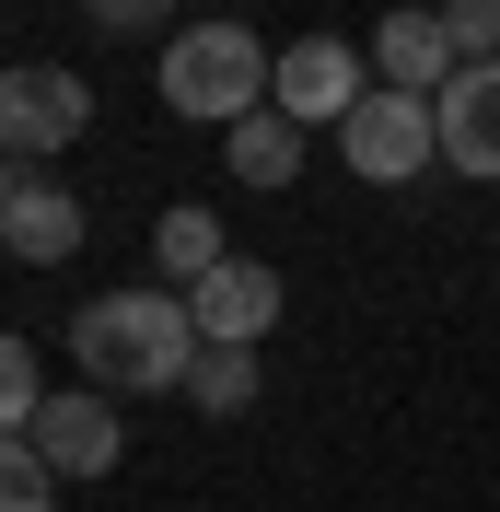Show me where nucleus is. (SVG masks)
I'll use <instances>...</instances> for the list:
<instances>
[{
    "label": "nucleus",
    "instance_id": "f257e3e1",
    "mask_svg": "<svg viewBox=\"0 0 500 512\" xmlns=\"http://www.w3.org/2000/svg\"><path fill=\"white\" fill-rule=\"evenodd\" d=\"M198 350L210 338H198L187 291H105L70 315V361L94 373V396H187Z\"/></svg>",
    "mask_w": 500,
    "mask_h": 512
},
{
    "label": "nucleus",
    "instance_id": "f03ea898",
    "mask_svg": "<svg viewBox=\"0 0 500 512\" xmlns=\"http://www.w3.org/2000/svg\"><path fill=\"white\" fill-rule=\"evenodd\" d=\"M268 47H256V24H187V35H163V105L187 128H233L268 105Z\"/></svg>",
    "mask_w": 500,
    "mask_h": 512
},
{
    "label": "nucleus",
    "instance_id": "7ed1b4c3",
    "mask_svg": "<svg viewBox=\"0 0 500 512\" xmlns=\"http://www.w3.org/2000/svg\"><path fill=\"white\" fill-rule=\"evenodd\" d=\"M338 152H349V175H361V187H407V175H431L442 163V128H431V105L419 94H361L338 117Z\"/></svg>",
    "mask_w": 500,
    "mask_h": 512
},
{
    "label": "nucleus",
    "instance_id": "20e7f679",
    "mask_svg": "<svg viewBox=\"0 0 500 512\" xmlns=\"http://www.w3.org/2000/svg\"><path fill=\"white\" fill-rule=\"evenodd\" d=\"M82 128H94V82H82V70H59V59L0 70V152L47 163V152H70Z\"/></svg>",
    "mask_w": 500,
    "mask_h": 512
},
{
    "label": "nucleus",
    "instance_id": "39448f33",
    "mask_svg": "<svg viewBox=\"0 0 500 512\" xmlns=\"http://www.w3.org/2000/svg\"><path fill=\"white\" fill-rule=\"evenodd\" d=\"M361 94H373V59H361L349 35H291L280 70H268V105H280L291 128H338Z\"/></svg>",
    "mask_w": 500,
    "mask_h": 512
},
{
    "label": "nucleus",
    "instance_id": "423d86ee",
    "mask_svg": "<svg viewBox=\"0 0 500 512\" xmlns=\"http://www.w3.org/2000/svg\"><path fill=\"white\" fill-rule=\"evenodd\" d=\"M187 315H198L210 350H256V338L280 326V268H268V256H221L210 280L187 291Z\"/></svg>",
    "mask_w": 500,
    "mask_h": 512
},
{
    "label": "nucleus",
    "instance_id": "0eeeda50",
    "mask_svg": "<svg viewBox=\"0 0 500 512\" xmlns=\"http://www.w3.org/2000/svg\"><path fill=\"white\" fill-rule=\"evenodd\" d=\"M431 128H442V163L500 187V59H466L454 82L431 94Z\"/></svg>",
    "mask_w": 500,
    "mask_h": 512
},
{
    "label": "nucleus",
    "instance_id": "6e6552de",
    "mask_svg": "<svg viewBox=\"0 0 500 512\" xmlns=\"http://www.w3.org/2000/svg\"><path fill=\"white\" fill-rule=\"evenodd\" d=\"M361 59H373V82H384V94H419V105H431L442 82L466 70V47H454V24H442V0H431V12H384Z\"/></svg>",
    "mask_w": 500,
    "mask_h": 512
},
{
    "label": "nucleus",
    "instance_id": "1a4fd4ad",
    "mask_svg": "<svg viewBox=\"0 0 500 512\" xmlns=\"http://www.w3.org/2000/svg\"><path fill=\"white\" fill-rule=\"evenodd\" d=\"M24 443L47 454L59 478H105V466H117V396H94V384H82V396H47Z\"/></svg>",
    "mask_w": 500,
    "mask_h": 512
},
{
    "label": "nucleus",
    "instance_id": "9d476101",
    "mask_svg": "<svg viewBox=\"0 0 500 512\" xmlns=\"http://www.w3.org/2000/svg\"><path fill=\"white\" fill-rule=\"evenodd\" d=\"M0 245L24 256V268H59V256H82V198L47 187V175H24V187H12V210H0Z\"/></svg>",
    "mask_w": 500,
    "mask_h": 512
},
{
    "label": "nucleus",
    "instance_id": "9b49d317",
    "mask_svg": "<svg viewBox=\"0 0 500 512\" xmlns=\"http://www.w3.org/2000/svg\"><path fill=\"white\" fill-rule=\"evenodd\" d=\"M221 163H233L245 187H291V175H303V128H291L280 105H256V117L221 128Z\"/></svg>",
    "mask_w": 500,
    "mask_h": 512
},
{
    "label": "nucleus",
    "instance_id": "f8f14e48",
    "mask_svg": "<svg viewBox=\"0 0 500 512\" xmlns=\"http://www.w3.org/2000/svg\"><path fill=\"white\" fill-rule=\"evenodd\" d=\"M152 256H163V280H175V291H198V280H210L233 245H221V222L187 198V210H163V222H152Z\"/></svg>",
    "mask_w": 500,
    "mask_h": 512
},
{
    "label": "nucleus",
    "instance_id": "ddd939ff",
    "mask_svg": "<svg viewBox=\"0 0 500 512\" xmlns=\"http://www.w3.org/2000/svg\"><path fill=\"white\" fill-rule=\"evenodd\" d=\"M187 408H210V419L256 408V350H198V373H187Z\"/></svg>",
    "mask_w": 500,
    "mask_h": 512
},
{
    "label": "nucleus",
    "instance_id": "4468645a",
    "mask_svg": "<svg viewBox=\"0 0 500 512\" xmlns=\"http://www.w3.org/2000/svg\"><path fill=\"white\" fill-rule=\"evenodd\" d=\"M35 408H47V384H35V350L24 338H0V443H24Z\"/></svg>",
    "mask_w": 500,
    "mask_h": 512
},
{
    "label": "nucleus",
    "instance_id": "2eb2a0df",
    "mask_svg": "<svg viewBox=\"0 0 500 512\" xmlns=\"http://www.w3.org/2000/svg\"><path fill=\"white\" fill-rule=\"evenodd\" d=\"M0 512H59V466L35 443H0Z\"/></svg>",
    "mask_w": 500,
    "mask_h": 512
},
{
    "label": "nucleus",
    "instance_id": "dca6fc26",
    "mask_svg": "<svg viewBox=\"0 0 500 512\" xmlns=\"http://www.w3.org/2000/svg\"><path fill=\"white\" fill-rule=\"evenodd\" d=\"M442 24H454L466 59H500V0H442Z\"/></svg>",
    "mask_w": 500,
    "mask_h": 512
},
{
    "label": "nucleus",
    "instance_id": "f3484780",
    "mask_svg": "<svg viewBox=\"0 0 500 512\" xmlns=\"http://www.w3.org/2000/svg\"><path fill=\"white\" fill-rule=\"evenodd\" d=\"M82 12H94V24H105V35H152V24H163V12H175V0H82Z\"/></svg>",
    "mask_w": 500,
    "mask_h": 512
},
{
    "label": "nucleus",
    "instance_id": "a211bd4d",
    "mask_svg": "<svg viewBox=\"0 0 500 512\" xmlns=\"http://www.w3.org/2000/svg\"><path fill=\"white\" fill-rule=\"evenodd\" d=\"M12 187H24V175H12V152H0V210H12Z\"/></svg>",
    "mask_w": 500,
    "mask_h": 512
}]
</instances>
